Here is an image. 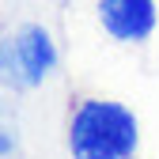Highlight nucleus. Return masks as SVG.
<instances>
[{
    "label": "nucleus",
    "mask_w": 159,
    "mask_h": 159,
    "mask_svg": "<svg viewBox=\"0 0 159 159\" xmlns=\"http://www.w3.org/2000/svg\"><path fill=\"white\" fill-rule=\"evenodd\" d=\"M57 65V49L49 42V34L42 27H23L15 38H8L4 46V72L11 84L19 87H34L53 72Z\"/></svg>",
    "instance_id": "2"
},
{
    "label": "nucleus",
    "mask_w": 159,
    "mask_h": 159,
    "mask_svg": "<svg viewBox=\"0 0 159 159\" xmlns=\"http://www.w3.org/2000/svg\"><path fill=\"white\" fill-rule=\"evenodd\" d=\"M72 159H129L136 152V117L121 102L84 98L68 117Z\"/></svg>",
    "instance_id": "1"
},
{
    "label": "nucleus",
    "mask_w": 159,
    "mask_h": 159,
    "mask_svg": "<svg viewBox=\"0 0 159 159\" xmlns=\"http://www.w3.org/2000/svg\"><path fill=\"white\" fill-rule=\"evenodd\" d=\"M98 19L117 42H144L155 27L152 0H98Z\"/></svg>",
    "instance_id": "3"
}]
</instances>
